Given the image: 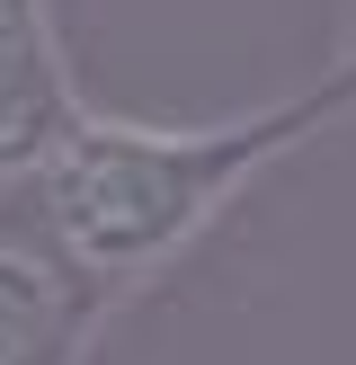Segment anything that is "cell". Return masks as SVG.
I'll use <instances>...</instances> for the list:
<instances>
[{"instance_id": "3", "label": "cell", "mask_w": 356, "mask_h": 365, "mask_svg": "<svg viewBox=\"0 0 356 365\" xmlns=\"http://www.w3.org/2000/svg\"><path fill=\"white\" fill-rule=\"evenodd\" d=\"M107 303H89L45 250L0 241V365H89L107 339Z\"/></svg>"}, {"instance_id": "1", "label": "cell", "mask_w": 356, "mask_h": 365, "mask_svg": "<svg viewBox=\"0 0 356 365\" xmlns=\"http://www.w3.org/2000/svg\"><path fill=\"white\" fill-rule=\"evenodd\" d=\"M347 116H356V53H338V71L303 81L294 98L241 107V116H214V125H142V116H107V107L80 98L27 178L36 223L53 241L45 259L89 303L116 312L142 285L169 277L276 160L338 134Z\"/></svg>"}, {"instance_id": "2", "label": "cell", "mask_w": 356, "mask_h": 365, "mask_svg": "<svg viewBox=\"0 0 356 365\" xmlns=\"http://www.w3.org/2000/svg\"><path fill=\"white\" fill-rule=\"evenodd\" d=\"M80 107V81L63 63L53 0H0V187H27L36 160Z\"/></svg>"}, {"instance_id": "4", "label": "cell", "mask_w": 356, "mask_h": 365, "mask_svg": "<svg viewBox=\"0 0 356 365\" xmlns=\"http://www.w3.org/2000/svg\"><path fill=\"white\" fill-rule=\"evenodd\" d=\"M347 53H356V36H347Z\"/></svg>"}]
</instances>
